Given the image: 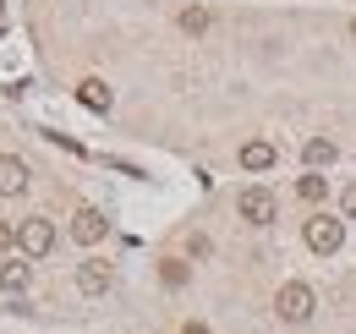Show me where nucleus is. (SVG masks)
<instances>
[{
	"instance_id": "3",
	"label": "nucleus",
	"mask_w": 356,
	"mask_h": 334,
	"mask_svg": "<svg viewBox=\"0 0 356 334\" xmlns=\"http://www.w3.org/2000/svg\"><path fill=\"white\" fill-rule=\"evenodd\" d=\"M49 247H55V225H49L44 214H33V219L17 225V252L22 257H44Z\"/></svg>"
},
{
	"instance_id": "9",
	"label": "nucleus",
	"mask_w": 356,
	"mask_h": 334,
	"mask_svg": "<svg viewBox=\"0 0 356 334\" xmlns=\"http://www.w3.org/2000/svg\"><path fill=\"white\" fill-rule=\"evenodd\" d=\"M274 143H264V137H252V143H241V170H274Z\"/></svg>"
},
{
	"instance_id": "17",
	"label": "nucleus",
	"mask_w": 356,
	"mask_h": 334,
	"mask_svg": "<svg viewBox=\"0 0 356 334\" xmlns=\"http://www.w3.org/2000/svg\"><path fill=\"white\" fill-rule=\"evenodd\" d=\"M181 334H209V324H186V329H181Z\"/></svg>"
},
{
	"instance_id": "2",
	"label": "nucleus",
	"mask_w": 356,
	"mask_h": 334,
	"mask_svg": "<svg viewBox=\"0 0 356 334\" xmlns=\"http://www.w3.org/2000/svg\"><path fill=\"white\" fill-rule=\"evenodd\" d=\"M302 236H307V247L318 252V257H329V252H340V241H346V219H334V214H312Z\"/></svg>"
},
{
	"instance_id": "18",
	"label": "nucleus",
	"mask_w": 356,
	"mask_h": 334,
	"mask_svg": "<svg viewBox=\"0 0 356 334\" xmlns=\"http://www.w3.org/2000/svg\"><path fill=\"white\" fill-rule=\"evenodd\" d=\"M0 22H6V0H0Z\"/></svg>"
},
{
	"instance_id": "13",
	"label": "nucleus",
	"mask_w": 356,
	"mask_h": 334,
	"mask_svg": "<svg viewBox=\"0 0 356 334\" xmlns=\"http://www.w3.org/2000/svg\"><path fill=\"white\" fill-rule=\"evenodd\" d=\"M296 198H302V203H323V198H329V181H323V175H302V181H296Z\"/></svg>"
},
{
	"instance_id": "19",
	"label": "nucleus",
	"mask_w": 356,
	"mask_h": 334,
	"mask_svg": "<svg viewBox=\"0 0 356 334\" xmlns=\"http://www.w3.org/2000/svg\"><path fill=\"white\" fill-rule=\"evenodd\" d=\"M351 33H356V28H351Z\"/></svg>"
},
{
	"instance_id": "10",
	"label": "nucleus",
	"mask_w": 356,
	"mask_h": 334,
	"mask_svg": "<svg viewBox=\"0 0 356 334\" xmlns=\"http://www.w3.org/2000/svg\"><path fill=\"white\" fill-rule=\"evenodd\" d=\"M28 274H33V269H28V263H17V257H11V263H0V296H22V291H28Z\"/></svg>"
},
{
	"instance_id": "15",
	"label": "nucleus",
	"mask_w": 356,
	"mask_h": 334,
	"mask_svg": "<svg viewBox=\"0 0 356 334\" xmlns=\"http://www.w3.org/2000/svg\"><path fill=\"white\" fill-rule=\"evenodd\" d=\"M6 247H17V225H6V219H0V252Z\"/></svg>"
},
{
	"instance_id": "16",
	"label": "nucleus",
	"mask_w": 356,
	"mask_h": 334,
	"mask_svg": "<svg viewBox=\"0 0 356 334\" xmlns=\"http://www.w3.org/2000/svg\"><path fill=\"white\" fill-rule=\"evenodd\" d=\"M340 209H346V219H356V186H346V198H340Z\"/></svg>"
},
{
	"instance_id": "11",
	"label": "nucleus",
	"mask_w": 356,
	"mask_h": 334,
	"mask_svg": "<svg viewBox=\"0 0 356 334\" xmlns=\"http://www.w3.org/2000/svg\"><path fill=\"white\" fill-rule=\"evenodd\" d=\"M302 159H307L312 170H323V165H334V159H340V148H334V137H307Z\"/></svg>"
},
{
	"instance_id": "6",
	"label": "nucleus",
	"mask_w": 356,
	"mask_h": 334,
	"mask_svg": "<svg viewBox=\"0 0 356 334\" xmlns=\"http://www.w3.org/2000/svg\"><path fill=\"white\" fill-rule=\"evenodd\" d=\"M72 241L99 247V241H104V214H99V209H77V214H72Z\"/></svg>"
},
{
	"instance_id": "12",
	"label": "nucleus",
	"mask_w": 356,
	"mask_h": 334,
	"mask_svg": "<svg viewBox=\"0 0 356 334\" xmlns=\"http://www.w3.org/2000/svg\"><path fill=\"white\" fill-rule=\"evenodd\" d=\"M209 22H214V17H209V6H186V11H181V33H192V39H197V33H209Z\"/></svg>"
},
{
	"instance_id": "5",
	"label": "nucleus",
	"mask_w": 356,
	"mask_h": 334,
	"mask_svg": "<svg viewBox=\"0 0 356 334\" xmlns=\"http://www.w3.org/2000/svg\"><path fill=\"white\" fill-rule=\"evenodd\" d=\"M110 285H115V269H110L104 257H88V263L77 269V291L83 296H104Z\"/></svg>"
},
{
	"instance_id": "8",
	"label": "nucleus",
	"mask_w": 356,
	"mask_h": 334,
	"mask_svg": "<svg viewBox=\"0 0 356 334\" xmlns=\"http://www.w3.org/2000/svg\"><path fill=\"white\" fill-rule=\"evenodd\" d=\"M77 99H83V110H93V116H104V110L115 104V93H110V83H104V77H88V83H77Z\"/></svg>"
},
{
	"instance_id": "1",
	"label": "nucleus",
	"mask_w": 356,
	"mask_h": 334,
	"mask_svg": "<svg viewBox=\"0 0 356 334\" xmlns=\"http://www.w3.org/2000/svg\"><path fill=\"white\" fill-rule=\"evenodd\" d=\"M312 307H318V296H312V285H302V280L280 285V296H274V312H280L285 324H307Z\"/></svg>"
},
{
	"instance_id": "4",
	"label": "nucleus",
	"mask_w": 356,
	"mask_h": 334,
	"mask_svg": "<svg viewBox=\"0 0 356 334\" xmlns=\"http://www.w3.org/2000/svg\"><path fill=\"white\" fill-rule=\"evenodd\" d=\"M236 209H241L247 225H274V219H280V203H274V192H268V186H247V192L236 198Z\"/></svg>"
},
{
	"instance_id": "14",
	"label": "nucleus",
	"mask_w": 356,
	"mask_h": 334,
	"mask_svg": "<svg viewBox=\"0 0 356 334\" xmlns=\"http://www.w3.org/2000/svg\"><path fill=\"white\" fill-rule=\"evenodd\" d=\"M159 280H165L170 291H181V285H186V263H181V257H165V263H159Z\"/></svg>"
},
{
	"instance_id": "7",
	"label": "nucleus",
	"mask_w": 356,
	"mask_h": 334,
	"mask_svg": "<svg viewBox=\"0 0 356 334\" xmlns=\"http://www.w3.org/2000/svg\"><path fill=\"white\" fill-rule=\"evenodd\" d=\"M17 192H28V165L17 154H0V198H17Z\"/></svg>"
}]
</instances>
